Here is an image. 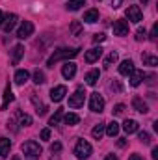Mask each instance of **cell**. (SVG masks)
I'll use <instances>...</instances> for the list:
<instances>
[{
  "label": "cell",
  "mask_w": 158,
  "mask_h": 160,
  "mask_svg": "<svg viewBox=\"0 0 158 160\" xmlns=\"http://www.w3.org/2000/svg\"><path fill=\"white\" fill-rule=\"evenodd\" d=\"M80 54V48H58V50H54V54L48 58V62H47V65L48 67H54L58 62H69V60H73V58H77Z\"/></svg>",
  "instance_id": "obj_1"
},
{
  "label": "cell",
  "mask_w": 158,
  "mask_h": 160,
  "mask_svg": "<svg viewBox=\"0 0 158 160\" xmlns=\"http://www.w3.org/2000/svg\"><path fill=\"white\" fill-rule=\"evenodd\" d=\"M21 149H22V153H24V158H26V160H39L41 153H43L41 145L37 143V142H34V140H30V142H24Z\"/></svg>",
  "instance_id": "obj_2"
},
{
  "label": "cell",
  "mask_w": 158,
  "mask_h": 160,
  "mask_svg": "<svg viewBox=\"0 0 158 160\" xmlns=\"http://www.w3.org/2000/svg\"><path fill=\"white\" fill-rule=\"evenodd\" d=\"M91 145L86 142V140H78L77 142V145H75V157L78 160H86V158H89L91 157Z\"/></svg>",
  "instance_id": "obj_3"
},
{
  "label": "cell",
  "mask_w": 158,
  "mask_h": 160,
  "mask_svg": "<svg viewBox=\"0 0 158 160\" xmlns=\"http://www.w3.org/2000/svg\"><path fill=\"white\" fill-rule=\"evenodd\" d=\"M84 101H86V91H84L82 86H78L77 91L69 97V106L71 108H80V106H84Z\"/></svg>",
  "instance_id": "obj_4"
},
{
  "label": "cell",
  "mask_w": 158,
  "mask_h": 160,
  "mask_svg": "<svg viewBox=\"0 0 158 160\" xmlns=\"http://www.w3.org/2000/svg\"><path fill=\"white\" fill-rule=\"evenodd\" d=\"M89 110L95 112V114H101L104 110V99H102V95H99V93H91L89 95Z\"/></svg>",
  "instance_id": "obj_5"
},
{
  "label": "cell",
  "mask_w": 158,
  "mask_h": 160,
  "mask_svg": "<svg viewBox=\"0 0 158 160\" xmlns=\"http://www.w3.org/2000/svg\"><path fill=\"white\" fill-rule=\"evenodd\" d=\"M126 19H128L130 22H134V24H140L141 19H143V13H141L140 6H128V9H126Z\"/></svg>",
  "instance_id": "obj_6"
},
{
  "label": "cell",
  "mask_w": 158,
  "mask_h": 160,
  "mask_svg": "<svg viewBox=\"0 0 158 160\" xmlns=\"http://www.w3.org/2000/svg\"><path fill=\"white\" fill-rule=\"evenodd\" d=\"M34 34V24L30 22V21H24L21 26H19V30H17V38L19 39H26V38H30Z\"/></svg>",
  "instance_id": "obj_7"
},
{
  "label": "cell",
  "mask_w": 158,
  "mask_h": 160,
  "mask_svg": "<svg viewBox=\"0 0 158 160\" xmlns=\"http://www.w3.org/2000/svg\"><path fill=\"white\" fill-rule=\"evenodd\" d=\"M112 30H114V36H128V22L126 21H114V26H112Z\"/></svg>",
  "instance_id": "obj_8"
},
{
  "label": "cell",
  "mask_w": 158,
  "mask_h": 160,
  "mask_svg": "<svg viewBox=\"0 0 158 160\" xmlns=\"http://www.w3.org/2000/svg\"><path fill=\"white\" fill-rule=\"evenodd\" d=\"M67 95V88L65 86H56V88H52L50 89V99L54 101V102H60V101H63V97Z\"/></svg>",
  "instance_id": "obj_9"
},
{
  "label": "cell",
  "mask_w": 158,
  "mask_h": 160,
  "mask_svg": "<svg viewBox=\"0 0 158 160\" xmlns=\"http://www.w3.org/2000/svg\"><path fill=\"white\" fill-rule=\"evenodd\" d=\"M62 75H63V78L65 80L75 78V75H77V63H73V62H65V65L62 67Z\"/></svg>",
  "instance_id": "obj_10"
},
{
  "label": "cell",
  "mask_w": 158,
  "mask_h": 160,
  "mask_svg": "<svg viewBox=\"0 0 158 160\" xmlns=\"http://www.w3.org/2000/svg\"><path fill=\"white\" fill-rule=\"evenodd\" d=\"M15 24H17V15L15 13H9V15H6L4 17V22H2V28H4V32H11L13 28H15Z\"/></svg>",
  "instance_id": "obj_11"
},
{
  "label": "cell",
  "mask_w": 158,
  "mask_h": 160,
  "mask_svg": "<svg viewBox=\"0 0 158 160\" xmlns=\"http://www.w3.org/2000/svg\"><path fill=\"white\" fill-rule=\"evenodd\" d=\"M101 56H102V48H101V47H93V48H89V50L86 52V62H87V63H95Z\"/></svg>",
  "instance_id": "obj_12"
},
{
  "label": "cell",
  "mask_w": 158,
  "mask_h": 160,
  "mask_svg": "<svg viewBox=\"0 0 158 160\" xmlns=\"http://www.w3.org/2000/svg\"><path fill=\"white\" fill-rule=\"evenodd\" d=\"M128 77H130V86H132V88H138V86L141 84V80L145 78L147 75H145L143 71H136V69H134Z\"/></svg>",
  "instance_id": "obj_13"
},
{
  "label": "cell",
  "mask_w": 158,
  "mask_h": 160,
  "mask_svg": "<svg viewBox=\"0 0 158 160\" xmlns=\"http://www.w3.org/2000/svg\"><path fill=\"white\" fill-rule=\"evenodd\" d=\"M13 80H15V84H17V86H22V84H26V82L30 80V73H28L26 69H19V71L15 73Z\"/></svg>",
  "instance_id": "obj_14"
},
{
  "label": "cell",
  "mask_w": 158,
  "mask_h": 160,
  "mask_svg": "<svg viewBox=\"0 0 158 160\" xmlns=\"http://www.w3.org/2000/svg\"><path fill=\"white\" fill-rule=\"evenodd\" d=\"M132 106H134V110L140 112V114H147V112H149L147 102H143V99H140V97H134V99H132Z\"/></svg>",
  "instance_id": "obj_15"
},
{
  "label": "cell",
  "mask_w": 158,
  "mask_h": 160,
  "mask_svg": "<svg viewBox=\"0 0 158 160\" xmlns=\"http://www.w3.org/2000/svg\"><path fill=\"white\" fill-rule=\"evenodd\" d=\"M134 69H136V67H134V62H132V60H125V62H121V65H119V73L125 75V77H128Z\"/></svg>",
  "instance_id": "obj_16"
},
{
  "label": "cell",
  "mask_w": 158,
  "mask_h": 160,
  "mask_svg": "<svg viewBox=\"0 0 158 160\" xmlns=\"http://www.w3.org/2000/svg\"><path fill=\"white\" fill-rule=\"evenodd\" d=\"M22 54H24V47L22 45H15L13 50H11V62H13V65L19 63V60L22 58Z\"/></svg>",
  "instance_id": "obj_17"
},
{
  "label": "cell",
  "mask_w": 158,
  "mask_h": 160,
  "mask_svg": "<svg viewBox=\"0 0 158 160\" xmlns=\"http://www.w3.org/2000/svg\"><path fill=\"white\" fill-rule=\"evenodd\" d=\"M13 99H15V95H13V91H11V86L7 84V86H6V89H4V101H2V110H6V108H7V104H9V102H13Z\"/></svg>",
  "instance_id": "obj_18"
},
{
  "label": "cell",
  "mask_w": 158,
  "mask_h": 160,
  "mask_svg": "<svg viewBox=\"0 0 158 160\" xmlns=\"http://www.w3.org/2000/svg\"><path fill=\"white\" fill-rule=\"evenodd\" d=\"M99 78H101V71H99V69H91V71L86 75V84H87V86H95V84L99 82Z\"/></svg>",
  "instance_id": "obj_19"
},
{
  "label": "cell",
  "mask_w": 158,
  "mask_h": 160,
  "mask_svg": "<svg viewBox=\"0 0 158 160\" xmlns=\"http://www.w3.org/2000/svg\"><path fill=\"white\" fill-rule=\"evenodd\" d=\"M119 123H116V121H112V123H106V127H104V134H108L110 138H114V136H117L119 134Z\"/></svg>",
  "instance_id": "obj_20"
},
{
  "label": "cell",
  "mask_w": 158,
  "mask_h": 160,
  "mask_svg": "<svg viewBox=\"0 0 158 160\" xmlns=\"http://www.w3.org/2000/svg\"><path fill=\"white\" fill-rule=\"evenodd\" d=\"M123 130L126 132V134H134V132H138V121L136 119H126L123 123Z\"/></svg>",
  "instance_id": "obj_21"
},
{
  "label": "cell",
  "mask_w": 158,
  "mask_h": 160,
  "mask_svg": "<svg viewBox=\"0 0 158 160\" xmlns=\"http://www.w3.org/2000/svg\"><path fill=\"white\" fill-rule=\"evenodd\" d=\"M9 149H11V142L7 138H0V157H7L9 155Z\"/></svg>",
  "instance_id": "obj_22"
},
{
  "label": "cell",
  "mask_w": 158,
  "mask_h": 160,
  "mask_svg": "<svg viewBox=\"0 0 158 160\" xmlns=\"http://www.w3.org/2000/svg\"><path fill=\"white\" fill-rule=\"evenodd\" d=\"M84 21L89 22V24L97 22V21H99V11H97V9H87V11L84 13Z\"/></svg>",
  "instance_id": "obj_23"
},
{
  "label": "cell",
  "mask_w": 158,
  "mask_h": 160,
  "mask_svg": "<svg viewBox=\"0 0 158 160\" xmlns=\"http://www.w3.org/2000/svg\"><path fill=\"white\" fill-rule=\"evenodd\" d=\"M104 127H106V123H97V125L93 127V130H91V136H93L95 140H101V138L104 136Z\"/></svg>",
  "instance_id": "obj_24"
},
{
  "label": "cell",
  "mask_w": 158,
  "mask_h": 160,
  "mask_svg": "<svg viewBox=\"0 0 158 160\" xmlns=\"http://www.w3.org/2000/svg\"><path fill=\"white\" fill-rule=\"evenodd\" d=\"M63 123L65 125H78L80 123V116L78 114H73V112H69V114H63Z\"/></svg>",
  "instance_id": "obj_25"
},
{
  "label": "cell",
  "mask_w": 158,
  "mask_h": 160,
  "mask_svg": "<svg viewBox=\"0 0 158 160\" xmlns=\"http://www.w3.org/2000/svg\"><path fill=\"white\" fill-rule=\"evenodd\" d=\"M117 58H119L117 52H116V50H112V52H110V54L104 58V69H110V67H112V65L117 62Z\"/></svg>",
  "instance_id": "obj_26"
},
{
  "label": "cell",
  "mask_w": 158,
  "mask_h": 160,
  "mask_svg": "<svg viewBox=\"0 0 158 160\" xmlns=\"http://www.w3.org/2000/svg\"><path fill=\"white\" fill-rule=\"evenodd\" d=\"M141 60H143V65H151V67H156L158 65V58L153 56V54H143Z\"/></svg>",
  "instance_id": "obj_27"
},
{
  "label": "cell",
  "mask_w": 158,
  "mask_h": 160,
  "mask_svg": "<svg viewBox=\"0 0 158 160\" xmlns=\"http://www.w3.org/2000/svg\"><path fill=\"white\" fill-rule=\"evenodd\" d=\"M62 119H63V110H56V112H54V116H52L50 121H48V125H50V127H56V125H60V123H62Z\"/></svg>",
  "instance_id": "obj_28"
},
{
  "label": "cell",
  "mask_w": 158,
  "mask_h": 160,
  "mask_svg": "<svg viewBox=\"0 0 158 160\" xmlns=\"http://www.w3.org/2000/svg\"><path fill=\"white\" fill-rule=\"evenodd\" d=\"M84 4H86V0H69L67 2V9L69 11H78Z\"/></svg>",
  "instance_id": "obj_29"
},
{
  "label": "cell",
  "mask_w": 158,
  "mask_h": 160,
  "mask_svg": "<svg viewBox=\"0 0 158 160\" xmlns=\"http://www.w3.org/2000/svg\"><path fill=\"white\" fill-rule=\"evenodd\" d=\"M19 125L21 127H30L32 125V118L28 114H19Z\"/></svg>",
  "instance_id": "obj_30"
},
{
  "label": "cell",
  "mask_w": 158,
  "mask_h": 160,
  "mask_svg": "<svg viewBox=\"0 0 158 160\" xmlns=\"http://www.w3.org/2000/svg\"><path fill=\"white\" fill-rule=\"evenodd\" d=\"M34 82L39 86V84H45V73L43 71H39V69H36L34 71Z\"/></svg>",
  "instance_id": "obj_31"
},
{
  "label": "cell",
  "mask_w": 158,
  "mask_h": 160,
  "mask_svg": "<svg viewBox=\"0 0 158 160\" xmlns=\"http://www.w3.org/2000/svg\"><path fill=\"white\" fill-rule=\"evenodd\" d=\"M71 32H73V36H80V32H82V24H80L78 21H75V22L71 24Z\"/></svg>",
  "instance_id": "obj_32"
},
{
  "label": "cell",
  "mask_w": 158,
  "mask_h": 160,
  "mask_svg": "<svg viewBox=\"0 0 158 160\" xmlns=\"http://www.w3.org/2000/svg\"><path fill=\"white\" fill-rule=\"evenodd\" d=\"M138 136H140V140H141L143 143H149V142H151V136H149V132H145V130H140Z\"/></svg>",
  "instance_id": "obj_33"
},
{
  "label": "cell",
  "mask_w": 158,
  "mask_h": 160,
  "mask_svg": "<svg viewBox=\"0 0 158 160\" xmlns=\"http://www.w3.org/2000/svg\"><path fill=\"white\" fill-rule=\"evenodd\" d=\"M34 102H36V106H37V114H39V116H45V114H47V106H45L43 102H37L36 97H34Z\"/></svg>",
  "instance_id": "obj_34"
},
{
  "label": "cell",
  "mask_w": 158,
  "mask_h": 160,
  "mask_svg": "<svg viewBox=\"0 0 158 160\" xmlns=\"http://www.w3.org/2000/svg\"><path fill=\"white\" fill-rule=\"evenodd\" d=\"M50 151H52V155H54V153H60V151H62V143H60V142H54V143L50 145Z\"/></svg>",
  "instance_id": "obj_35"
},
{
  "label": "cell",
  "mask_w": 158,
  "mask_h": 160,
  "mask_svg": "<svg viewBox=\"0 0 158 160\" xmlns=\"http://www.w3.org/2000/svg\"><path fill=\"white\" fill-rule=\"evenodd\" d=\"M123 112H125V104H116V106H114V114H116V116H121Z\"/></svg>",
  "instance_id": "obj_36"
},
{
  "label": "cell",
  "mask_w": 158,
  "mask_h": 160,
  "mask_svg": "<svg viewBox=\"0 0 158 160\" xmlns=\"http://www.w3.org/2000/svg\"><path fill=\"white\" fill-rule=\"evenodd\" d=\"M141 39H145V28H140L136 32V41H141Z\"/></svg>",
  "instance_id": "obj_37"
},
{
  "label": "cell",
  "mask_w": 158,
  "mask_h": 160,
  "mask_svg": "<svg viewBox=\"0 0 158 160\" xmlns=\"http://www.w3.org/2000/svg\"><path fill=\"white\" fill-rule=\"evenodd\" d=\"M41 140H50V128H43L41 130Z\"/></svg>",
  "instance_id": "obj_38"
},
{
  "label": "cell",
  "mask_w": 158,
  "mask_h": 160,
  "mask_svg": "<svg viewBox=\"0 0 158 160\" xmlns=\"http://www.w3.org/2000/svg\"><path fill=\"white\" fill-rule=\"evenodd\" d=\"M156 34H158V26L155 24V26L151 28V36H149V39H151V41H156Z\"/></svg>",
  "instance_id": "obj_39"
},
{
  "label": "cell",
  "mask_w": 158,
  "mask_h": 160,
  "mask_svg": "<svg viewBox=\"0 0 158 160\" xmlns=\"http://www.w3.org/2000/svg\"><path fill=\"white\" fill-rule=\"evenodd\" d=\"M106 39V36L104 34H95V38H93V43H101V41Z\"/></svg>",
  "instance_id": "obj_40"
},
{
  "label": "cell",
  "mask_w": 158,
  "mask_h": 160,
  "mask_svg": "<svg viewBox=\"0 0 158 160\" xmlns=\"http://www.w3.org/2000/svg\"><path fill=\"white\" fill-rule=\"evenodd\" d=\"M121 4H123V0H112V8H114V9L121 8Z\"/></svg>",
  "instance_id": "obj_41"
},
{
  "label": "cell",
  "mask_w": 158,
  "mask_h": 160,
  "mask_svg": "<svg viewBox=\"0 0 158 160\" xmlns=\"http://www.w3.org/2000/svg\"><path fill=\"white\" fill-rule=\"evenodd\" d=\"M110 88H112V89H116V91H121V86H119V82H116V80L110 84Z\"/></svg>",
  "instance_id": "obj_42"
},
{
  "label": "cell",
  "mask_w": 158,
  "mask_h": 160,
  "mask_svg": "<svg viewBox=\"0 0 158 160\" xmlns=\"http://www.w3.org/2000/svg\"><path fill=\"white\" fill-rule=\"evenodd\" d=\"M117 145H119V147H125V145H126V140H125V138H119Z\"/></svg>",
  "instance_id": "obj_43"
},
{
  "label": "cell",
  "mask_w": 158,
  "mask_h": 160,
  "mask_svg": "<svg viewBox=\"0 0 158 160\" xmlns=\"http://www.w3.org/2000/svg\"><path fill=\"white\" fill-rule=\"evenodd\" d=\"M128 160H143V158H141L140 155H130V157H128Z\"/></svg>",
  "instance_id": "obj_44"
},
{
  "label": "cell",
  "mask_w": 158,
  "mask_h": 160,
  "mask_svg": "<svg viewBox=\"0 0 158 160\" xmlns=\"http://www.w3.org/2000/svg\"><path fill=\"white\" fill-rule=\"evenodd\" d=\"M153 160H158V147L153 149Z\"/></svg>",
  "instance_id": "obj_45"
},
{
  "label": "cell",
  "mask_w": 158,
  "mask_h": 160,
  "mask_svg": "<svg viewBox=\"0 0 158 160\" xmlns=\"http://www.w3.org/2000/svg\"><path fill=\"white\" fill-rule=\"evenodd\" d=\"M104 160H119V158L116 157V155H106V158Z\"/></svg>",
  "instance_id": "obj_46"
},
{
  "label": "cell",
  "mask_w": 158,
  "mask_h": 160,
  "mask_svg": "<svg viewBox=\"0 0 158 160\" xmlns=\"http://www.w3.org/2000/svg\"><path fill=\"white\" fill-rule=\"evenodd\" d=\"M2 22H4V13L0 11V28H2Z\"/></svg>",
  "instance_id": "obj_47"
},
{
  "label": "cell",
  "mask_w": 158,
  "mask_h": 160,
  "mask_svg": "<svg viewBox=\"0 0 158 160\" xmlns=\"http://www.w3.org/2000/svg\"><path fill=\"white\" fill-rule=\"evenodd\" d=\"M11 160H21V157H17V155H15V157H13Z\"/></svg>",
  "instance_id": "obj_48"
},
{
  "label": "cell",
  "mask_w": 158,
  "mask_h": 160,
  "mask_svg": "<svg viewBox=\"0 0 158 160\" xmlns=\"http://www.w3.org/2000/svg\"><path fill=\"white\" fill-rule=\"evenodd\" d=\"M147 2H149V0H141V4H147Z\"/></svg>",
  "instance_id": "obj_49"
}]
</instances>
